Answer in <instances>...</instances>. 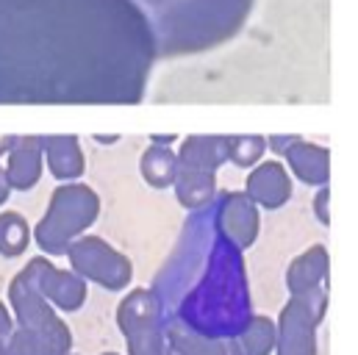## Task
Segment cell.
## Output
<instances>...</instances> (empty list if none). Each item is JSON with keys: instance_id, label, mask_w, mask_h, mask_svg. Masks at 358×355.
Instances as JSON below:
<instances>
[{"instance_id": "6da1fadb", "label": "cell", "mask_w": 358, "mask_h": 355, "mask_svg": "<svg viewBox=\"0 0 358 355\" xmlns=\"http://www.w3.org/2000/svg\"><path fill=\"white\" fill-rule=\"evenodd\" d=\"M94 194L87 191V186H64V191H59V197H53L50 205V217L39 225L36 239L45 250H59L76 231L87 228L94 219Z\"/></svg>"}, {"instance_id": "7a4b0ae2", "label": "cell", "mask_w": 358, "mask_h": 355, "mask_svg": "<svg viewBox=\"0 0 358 355\" xmlns=\"http://www.w3.org/2000/svg\"><path fill=\"white\" fill-rule=\"evenodd\" d=\"M325 272H328V253H325V247H314L300 261L292 264V269H289V286H292V291L297 297L317 294L322 280H325Z\"/></svg>"}, {"instance_id": "3957f363", "label": "cell", "mask_w": 358, "mask_h": 355, "mask_svg": "<svg viewBox=\"0 0 358 355\" xmlns=\"http://www.w3.org/2000/svg\"><path fill=\"white\" fill-rule=\"evenodd\" d=\"M250 197L262 200L264 205H280L289 197V178L283 175L280 164H262L259 173H253L248 180Z\"/></svg>"}, {"instance_id": "277c9868", "label": "cell", "mask_w": 358, "mask_h": 355, "mask_svg": "<svg viewBox=\"0 0 358 355\" xmlns=\"http://www.w3.org/2000/svg\"><path fill=\"white\" fill-rule=\"evenodd\" d=\"M228 139H208V136H194L186 139L183 145V161L189 170H206L214 173V167L228 156Z\"/></svg>"}, {"instance_id": "5b68a950", "label": "cell", "mask_w": 358, "mask_h": 355, "mask_svg": "<svg viewBox=\"0 0 358 355\" xmlns=\"http://www.w3.org/2000/svg\"><path fill=\"white\" fill-rule=\"evenodd\" d=\"M289 161H292L294 173L303 178V180L322 183V180L328 178V153L320 150V147H311V145L297 142V145L289 150Z\"/></svg>"}, {"instance_id": "8992f818", "label": "cell", "mask_w": 358, "mask_h": 355, "mask_svg": "<svg viewBox=\"0 0 358 355\" xmlns=\"http://www.w3.org/2000/svg\"><path fill=\"white\" fill-rule=\"evenodd\" d=\"M42 289L50 294L53 303H59L64 308H81L84 305V297H87L84 283L78 277L67 275V272H50L42 280Z\"/></svg>"}, {"instance_id": "52a82bcc", "label": "cell", "mask_w": 358, "mask_h": 355, "mask_svg": "<svg viewBox=\"0 0 358 355\" xmlns=\"http://www.w3.org/2000/svg\"><path fill=\"white\" fill-rule=\"evenodd\" d=\"M11 164H8V183L25 189L28 183H34L39 178V153L34 142L25 145H14L11 147Z\"/></svg>"}, {"instance_id": "ba28073f", "label": "cell", "mask_w": 358, "mask_h": 355, "mask_svg": "<svg viewBox=\"0 0 358 355\" xmlns=\"http://www.w3.org/2000/svg\"><path fill=\"white\" fill-rule=\"evenodd\" d=\"M48 142H50L48 150H50V164L56 175L70 178L84 170V156L73 139H48Z\"/></svg>"}, {"instance_id": "9c48e42d", "label": "cell", "mask_w": 358, "mask_h": 355, "mask_svg": "<svg viewBox=\"0 0 358 355\" xmlns=\"http://www.w3.org/2000/svg\"><path fill=\"white\" fill-rule=\"evenodd\" d=\"M142 173H145V178L150 183L164 186L167 180H173V178L178 175V164H176V159L167 150H150L142 159Z\"/></svg>"}, {"instance_id": "30bf717a", "label": "cell", "mask_w": 358, "mask_h": 355, "mask_svg": "<svg viewBox=\"0 0 358 355\" xmlns=\"http://www.w3.org/2000/svg\"><path fill=\"white\" fill-rule=\"evenodd\" d=\"M194 191H200V200L211 197V191H214V175L206 173V170H189V173L178 180L180 203L194 205Z\"/></svg>"}, {"instance_id": "8fae6325", "label": "cell", "mask_w": 358, "mask_h": 355, "mask_svg": "<svg viewBox=\"0 0 358 355\" xmlns=\"http://www.w3.org/2000/svg\"><path fill=\"white\" fill-rule=\"evenodd\" d=\"M6 239H11L8 247H6L8 256L20 253L28 245V228H25V222L17 214H3L0 217V247L6 245Z\"/></svg>"}, {"instance_id": "7c38bea8", "label": "cell", "mask_w": 358, "mask_h": 355, "mask_svg": "<svg viewBox=\"0 0 358 355\" xmlns=\"http://www.w3.org/2000/svg\"><path fill=\"white\" fill-rule=\"evenodd\" d=\"M264 150V139L262 136H239V139H228V153L234 161L239 164H250L253 159H259V153Z\"/></svg>"}]
</instances>
